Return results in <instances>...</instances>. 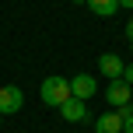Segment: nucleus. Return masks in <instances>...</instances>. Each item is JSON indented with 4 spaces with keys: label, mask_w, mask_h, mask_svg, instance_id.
I'll list each match as a JSON object with an SVG mask.
<instances>
[{
    "label": "nucleus",
    "mask_w": 133,
    "mask_h": 133,
    "mask_svg": "<svg viewBox=\"0 0 133 133\" xmlns=\"http://www.w3.org/2000/svg\"><path fill=\"white\" fill-rule=\"evenodd\" d=\"M105 98H109V105H112V109L126 105V102H130V84H126L123 77L109 81V88H105Z\"/></svg>",
    "instance_id": "obj_5"
},
{
    "label": "nucleus",
    "mask_w": 133,
    "mask_h": 133,
    "mask_svg": "<svg viewBox=\"0 0 133 133\" xmlns=\"http://www.w3.org/2000/svg\"><path fill=\"white\" fill-rule=\"evenodd\" d=\"M95 133H123V116L116 112V109L102 112L98 119H95Z\"/></svg>",
    "instance_id": "obj_7"
},
{
    "label": "nucleus",
    "mask_w": 133,
    "mask_h": 133,
    "mask_svg": "<svg viewBox=\"0 0 133 133\" xmlns=\"http://www.w3.org/2000/svg\"><path fill=\"white\" fill-rule=\"evenodd\" d=\"M119 7H126V11H133V0H119Z\"/></svg>",
    "instance_id": "obj_12"
},
{
    "label": "nucleus",
    "mask_w": 133,
    "mask_h": 133,
    "mask_svg": "<svg viewBox=\"0 0 133 133\" xmlns=\"http://www.w3.org/2000/svg\"><path fill=\"white\" fill-rule=\"evenodd\" d=\"M70 4H88V0H70Z\"/></svg>",
    "instance_id": "obj_13"
},
{
    "label": "nucleus",
    "mask_w": 133,
    "mask_h": 133,
    "mask_svg": "<svg viewBox=\"0 0 133 133\" xmlns=\"http://www.w3.org/2000/svg\"><path fill=\"white\" fill-rule=\"evenodd\" d=\"M0 119H4V116H0Z\"/></svg>",
    "instance_id": "obj_14"
},
{
    "label": "nucleus",
    "mask_w": 133,
    "mask_h": 133,
    "mask_svg": "<svg viewBox=\"0 0 133 133\" xmlns=\"http://www.w3.org/2000/svg\"><path fill=\"white\" fill-rule=\"evenodd\" d=\"M123 63L116 53H102L98 56V70H102V77H109V81H116V77H123Z\"/></svg>",
    "instance_id": "obj_6"
},
{
    "label": "nucleus",
    "mask_w": 133,
    "mask_h": 133,
    "mask_svg": "<svg viewBox=\"0 0 133 133\" xmlns=\"http://www.w3.org/2000/svg\"><path fill=\"white\" fill-rule=\"evenodd\" d=\"M123 133H133V116H126V119H123Z\"/></svg>",
    "instance_id": "obj_10"
},
{
    "label": "nucleus",
    "mask_w": 133,
    "mask_h": 133,
    "mask_svg": "<svg viewBox=\"0 0 133 133\" xmlns=\"http://www.w3.org/2000/svg\"><path fill=\"white\" fill-rule=\"evenodd\" d=\"M95 91H98V81H95L91 74H77V77H70V95H74V98L88 102Z\"/></svg>",
    "instance_id": "obj_4"
},
{
    "label": "nucleus",
    "mask_w": 133,
    "mask_h": 133,
    "mask_svg": "<svg viewBox=\"0 0 133 133\" xmlns=\"http://www.w3.org/2000/svg\"><path fill=\"white\" fill-rule=\"evenodd\" d=\"M123 81H126V84L133 88V63H130V66H123Z\"/></svg>",
    "instance_id": "obj_9"
},
{
    "label": "nucleus",
    "mask_w": 133,
    "mask_h": 133,
    "mask_svg": "<svg viewBox=\"0 0 133 133\" xmlns=\"http://www.w3.org/2000/svg\"><path fill=\"white\" fill-rule=\"evenodd\" d=\"M21 105H25L21 88H14V84H4V88H0V116H14V112H21Z\"/></svg>",
    "instance_id": "obj_2"
},
{
    "label": "nucleus",
    "mask_w": 133,
    "mask_h": 133,
    "mask_svg": "<svg viewBox=\"0 0 133 133\" xmlns=\"http://www.w3.org/2000/svg\"><path fill=\"white\" fill-rule=\"evenodd\" d=\"M126 39H130V46H133V18L126 21Z\"/></svg>",
    "instance_id": "obj_11"
},
{
    "label": "nucleus",
    "mask_w": 133,
    "mask_h": 133,
    "mask_svg": "<svg viewBox=\"0 0 133 133\" xmlns=\"http://www.w3.org/2000/svg\"><path fill=\"white\" fill-rule=\"evenodd\" d=\"M39 95H42L46 105L60 109L63 102L70 98V77H46V81H42V88H39Z\"/></svg>",
    "instance_id": "obj_1"
},
{
    "label": "nucleus",
    "mask_w": 133,
    "mask_h": 133,
    "mask_svg": "<svg viewBox=\"0 0 133 133\" xmlns=\"http://www.w3.org/2000/svg\"><path fill=\"white\" fill-rule=\"evenodd\" d=\"M88 7H91L98 18H112V14L119 11V0H88Z\"/></svg>",
    "instance_id": "obj_8"
},
{
    "label": "nucleus",
    "mask_w": 133,
    "mask_h": 133,
    "mask_svg": "<svg viewBox=\"0 0 133 133\" xmlns=\"http://www.w3.org/2000/svg\"><path fill=\"white\" fill-rule=\"evenodd\" d=\"M56 112H60V116H63L66 123H84L88 116H91V112H88V102H81V98H74V95H70V98L63 102L60 109H56Z\"/></svg>",
    "instance_id": "obj_3"
}]
</instances>
